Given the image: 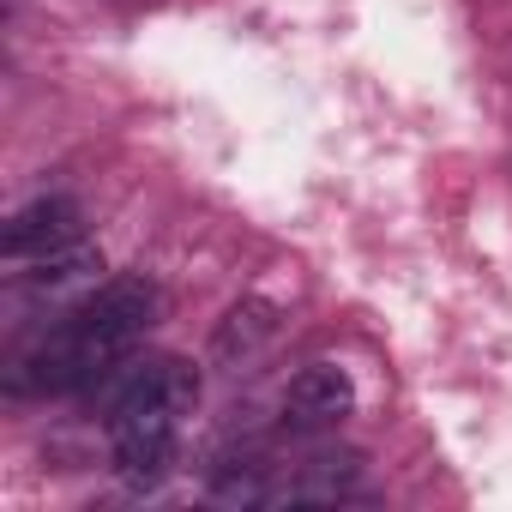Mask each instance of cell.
<instances>
[{"instance_id":"obj_7","label":"cell","mask_w":512,"mask_h":512,"mask_svg":"<svg viewBox=\"0 0 512 512\" xmlns=\"http://www.w3.org/2000/svg\"><path fill=\"white\" fill-rule=\"evenodd\" d=\"M272 338H278V308L241 302V308H229L223 326H217V356H223V362H247V356H260Z\"/></svg>"},{"instance_id":"obj_2","label":"cell","mask_w":512,"mask_h":512,"mask_svg":"<svg viewBox=\"0 0 512 512\" xmlns=\"http://www.w3.org/2000/svg\"><path fill=\"white\" fill-rule=\"evenodd\" d=\"M109 446H115V470L133 488H157L175 464V404H127L109 410Z\"/></svg>"},{"instance_id":"obj_1","label":"cell","mask_w":512,"mask_h":512,"mask_svg":"<svg viewBox=\"0 0 512 512\" xmlns=\"http://www.w3.org/2000/svg\"><path fill=\"white\" fill-rule=\"evenodd\" d=\"M157 320V284L151 278H109L91 290L31 356L13 368V392H97V380L127 362V350Z\"/></svg>"},{"instance_id":"obj_5","label":"cell","mask_w":512,"mask_h":512,"mask_svg":"<svg viewBox=\"0 0 512 512\" xmlns=\"http://www.w3.org/2000/svg\"><path fill=\"white\" fill-rule=\"evenodd\" d=\"M350 410H356V380H350L338 362H314V368H302V374L284 386V422L302 428V434L338 428Z\"/></svg>"},{"instance_id":"obj_6","label":"cell","mask_w":512,"mask_h":512,"mask_svg":"<svg viewBox=\"0 0 512 512\" xmlns=\"http://www.w3.org/2000/svg\"><path fill=\"white\" fill-rule=\"evenodd\" d=\"M362 488V458L356 452H320L308 464H296L284 482H272L266 506H320V500H344Z\"/></svg>"},{"instance_id":"obj_8","label":"cell","mask_w":512,"mask_h":512,"mask_svg":"<svg viewBox=\"0 0 512 512\" xmlns=\"http://www.w3.org/2000/svg\"><path fill=\"white\" fill-rule=\"evenodd\" d=\"M103 260L79 241V247H67V253H49V260H37V272H25L31 284H73V278H85V272H97Z\"/></svg>"},{"instance_id":"obj_4","label":"cell","mask_w":512,"mask_h":512,"mask_svg":"<svg viewBox=\"0 0 512 512\" xmlns=\"http://www.w3.org/2000/svg\"><path fill=\"white\" fill-rule=\"evenodd\" d=\"M85 241V211H79V199H67V193H43V199H31L25 211H13V223H7V260L13 266H37V260H49V253H67V247H79Z\"/></svg>"},{"instance_id":"obj_3","label":"cell","mask_w":512,"mask_h":512,"mask_svg":"<svg viewBox=\"0 0 512 512\" xmlns=\"http://www.w3.org/2000/svg\"><path fill=\"white\" fill-rule=\"evenodd\" d=\"M97 398H103V416L109 410H127V404H175L187 410L199 398V374L175 356H145V362H115L103 380H97Z\"/></svg>"}]
</instances>
